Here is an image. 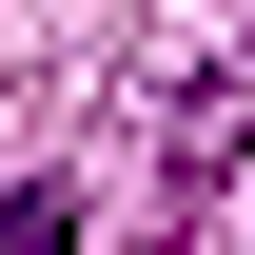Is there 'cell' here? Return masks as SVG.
Masks as SVG:
<instances>
[{"label": "cell", "instance_id": "obj_1", "mask_svg": "<svg viewBox=\"0 0 255 255\" xmlns=\"http://www.w3.org/2000/svg\"><path fill=\"white\" fill-rule=\"evenodd\" d=\"M0 255H79V196L59 177H0Z\"/></svg>", "mask_w": 255, "mask_h": 255}]
</instances>
